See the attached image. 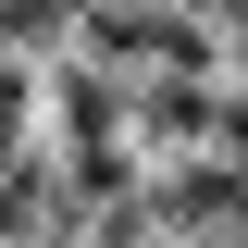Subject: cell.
<instances>
[{"instance_id": "1", "label": "cell", "mask_w": 248, "mask_h": 248, "mask_svg": "<svg viewBox=\"0 0 248 248\" xmlns=\"http://www.w3.org/2000/svg\"><path fill=\"white\" fill-rule=\"evenodd\" d=\"M37 112H50V87H37L25 62H0V161H13V149H50V124H37Z\"/></svg>"}, {"instance_id": "2", "label": "cell", "mask_w": 248, "mask_h": 248, "mask_svg": "<svg viewBox=\"0 0 248 248\" xmlns=\"http://www.w3.org/2000/svg\"><path fill=\"white\" fill-rule=\"evenodd\" d=\"M199 13H211V25H248V0H199Z\"/></svg>"}]
</instances>
